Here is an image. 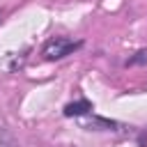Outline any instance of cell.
Returning a JSON list of instances; mask_svg holds the SVG:
<instances>
[{
	"label": "cell",
	"mask_w": 147,
	"mask_h": 147,
	"mask_svg": "<svg viewBox=\"0 0 147 147\" xmlns=\"http://www.w3.org/2000/svg\"><path fill=\"white\" fill-rule=\"evenodd\" d=\"M80 46H83L80 41H71V39H67V37H55V39H51V41L44 46V57H46V60H62L64 55L74 53V51L80 48Z\"/></svg>",
	"instance_id": "obj_1"
},
{
	"label": "cell",
	"mask_w": 147,
	"mask_h": 147,
	"mask_svg": "<svg viewBox=\"0 0 147 147\" xmlns=\"http://www.w3.org/2000/svg\"><path fill=\"white\" fill-rule=\"evenodd\" d=\"M87 113H92V103L87 99H80V101H74V103L64 106V115L67 117H80V115H87Z\"/></svg>",
	"instance_id": "obj_2"
}]
</instances>
